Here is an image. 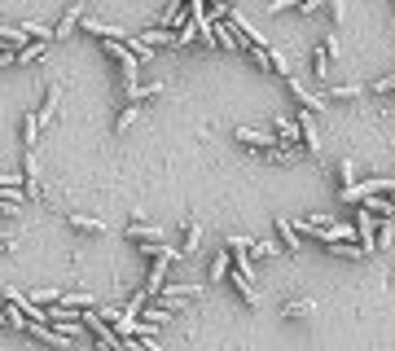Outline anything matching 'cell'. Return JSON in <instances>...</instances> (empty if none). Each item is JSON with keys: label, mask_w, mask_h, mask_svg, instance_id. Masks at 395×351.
<instances>
[{"label": "cell", "mask_w": 395, "mask_h": 351, "mask_svg": "<svg viewBox=\"0 0 395 351\" xmlns=\"http://www.w3.org/2000/svg\"><path fill=\"white\" fill-rule=\"evenodd\" d=\"M374 233H378V224H374V211H356V241H361V250L369 255V250H378V241H374Z\"/></svg>", "instance_id": "cell-1"}, {"label": "cell", "mask_w": 395, "mask_h": 351, "mask_svg": "<svg viewBox=\"0 0 395 351\" xmlns=\"http://www.w3.org/2000/svg\"><path fill=\"white\" fill-rule=\"evenodd\" d=\"M27 334L35 338V343H44V347H62V351H66L70 343H75V338H70V334H62V330H53V325H35V321L27 325Z\"/></svg>", "instance_id": "cell-2"}, {"label": "cell", "mask_w": 395, "mask_h": 351, "mask_svg": "<svg viewBox=\"0 0 395 351\" xmlns=\"http://www.w3.org/2000/svg\"><path fill=\"white\" fill-rule=\"evenodd\" d=\"M233 137L242 141L246 150H255V154H263V150H272V145H281L277 137H272V132H259V128H237Z\"/></svg>", "instance_id": "cell-3"}, {"label": "cell", "mask_w": 395, "mask_h": 351, "mask_svg": "<svg viewBox=\"0 0 395 351\" xmlns=\"http://www.w3.org/2000/svg\"><path fill=\"white\" fill-rule=\"evenodd\" d=\"M285 88H290V97H294V101H298V106H303V110H316V114H321V110H325V97H316V92H307V88H303V83H298L294 75H290V79H285Z\"/></svg>", "instance_id": "cell-4"}, {"label": "cell", "mask_w": 395, "mask_h": 351, "mask_svg": "<svg viewBox=\"0 0 395 351\" xmlns=\"http://www.w3.org/2000/svg\"><path fill=\"white\" fill-rule=\"evenodd\" d=\"M79 18H83V0H70V9L62 14V22L53 27V40H70V31L79 27Z\"/></svg>", "instance_id": "cell-5"}, {"label": "cell", "mask_w": 395, "mask_h": 351, "mask_svg": "<svg viewBox=\"0 0 395 351\" xmlns=\"http://www.w3.org/2000/svg\"><path fill=\"white\" fill-rule=\"evenodd\" d=\"M298 145H303L307 154H321V137H316V123H312V110H303V119H298Z\"/></svg>", "instance_id": "cell-6"}, {"label": "cell", "mask_w": 395, "mask_h": 351, "mask_svg": "<svg viewBox=\"0 0 395 351\" xmlns=\"http://www.w3.org/2000/svg\"><path fill=\"white\" fill-rule=\"evenodd\" d=\"M229 281H233V290H237V294L246 299L250 308L259 303V290H255V272H237V268H233V272H229Z\"/></svg>", "instance_id": "cell-7"}, {"label": "cell", "mask_w": 395, "mask_h": 351, "mask_svg": "<svg viewBox=\"0 0 395 351\" xmlns=\"http://www.w3.org/2000/svg\"><path fill=\"white\" fill-rule=\"evenodd\" d=\"M57 106H62V88H57V83H49V88H44V97H40V123H53L57 119Z\"/></svg>", "instance_id": "cell-8"}, {"label": "cell", "mask_w": 395, "mask_h": 351, "mask_svg": "<svg viewBox=\"0 0 395 351\" xmlns=\"http://www.w3.org/2000/svg\"><path fill=\"white\" fill-rule=\"evenodd\" d=\"M167 263H172V259H154V268H150V281L141 285V290H145V299L163 294V285H167Z\"/></svg>", "instance_id": "cell-9"}, {"label": "cell", "mask_w": 395, "mask_h": 351, "mask_svg": "<svg viewBox=\"0 0 395 351\" xmlns=\"http://www.w3.org/2000/svg\"><path fill=\"white\" fill-rule=\"evenodd\" d=\"M198 241H202V224H198V220H185V228H181V255H185V259L198 250Z\"/></svg>", "instance_id": "cell-10"}, {"label": "cell", "mask_w": 395, "mask_h": 351, "mask_svg": "<svg viewBox=\"0 0 395 351\" xmlns=\"http://www.w3.org/2000/svg\"><path fill=\"white\" fill-rule=\"evenodd\" d=\"M277 237H281V250H290V255L303 246V241H298V228L285 220V215H277Z\"/></svg>", "instance_id": "cell-11"}, {"label": "cell", "mask_w": 395, "mask_h": 351, "mask_svg": "<svg viewBox=\"0 0 395 351\" xmlns=\"http://www.w3.org/2000/svg\"><path fill=\"white\" fill-rule=\"evenodd\" d=\"M128 237H132V241H163V228H159V224L132 220V224H128Z\"/></svg>", "instance_id": "cell-12"}, {"label": "cell", "mask_w": 395, "mask_h": 351, "mask_svg": "<svg viewBox=\"0 0 395 351\" xmlns=\"http://www.w3.org/2000/svg\"><path fill=\"white\" fill-rule=\"evenodd\" d=\"M141 44H150V48H167V44H176V31H172V27H154V31H141Z\"/></svg>", "instance_id": "cell-13"}, {"label": "cell", "mask_w": 395, "mask_h": 351, "mask_svg": "<svg viewBox=\"0 0 395 351\" xmlns=\"http://www.w3.org/2000/svg\"><path fill=\"white\" fill-rule=\"evenodd\" d=\"M316 312V299H290V303L281 308V317H290V321H303V317H312Z\"/></svg>", "instance_id": "cell-14"}, {"label": "cell", "mask_w": 395, "mask_h": 351, "mask_svg": "<svg viewBox=\"0 0 395 351\" xmlns=\"http://www.w3.org/2000/svg\"><path fill=\"white\" fill-rule=\"evenodd\" d=\"M163 294H172V299H198L202 285H198V281H167Z\"/></svg>", "instance_id": "cell-15"}, {"label": "cell", "mask_w": 395, "mask_h": 351, "mask_svg": "<svg viewBox=\"0 0 395 351\" xmlns=\"http://www.w3.org/2000/svg\"><path fill=\"white\" fill-rule=\"evenodd\" d=\"M185 18H189V5H185V0H172V5L163 9V27H181Z\"/></svg>", "instance_id": "cell-16"}, {"label": "cell", "mask_w": 395, "mask_h": 351, "mask_svg": "<svg viewBox=\"0 0 395 351\" xmlns=\"http://www.w3.org/2000/svg\"><path fill=\"white\" fill-rule=\"evenodd\" d=\"M211 35H215V48H229V53H233V48H242L229 22H215V31H211Z\"/></svg>", "instance_id": "cell-17"}, {"label": "cell", "mask_w": 395, "mask_h": 351, "mask_svg": "<svg viewBox=\"0 0 395 351\" xmlns=\"http://www.w3.org/2000/svg\"><path fill=\"white\" fill-rule=\"evenodd\" d=\"M330 246V255H338V259H361L365 250H361V241H325Z\"/></svg>", "instance_id": "cell-18"}, {"label": "cell", "mask_w": 395, "mask_h": 351, "mask_svg": "<svg viewBox=\"0 0 395 351\" xmlns=\"http://www.w3.org/2000/svg\"><path fill=\"white\" fill-rule=\"evenodd\" d=\"M35 132H40V114L27 110L22 114V145H27V150H35Z\"/></svg>", "instance_id": "cell-19"}, {"label": "cell", "mask_w": 395, "mask_h": 351, "mask_svg": "<svg viewBox=\"0 0 395 351\" xmlns=\"http://www.w3.org/2000/svg\"><path fill=\"white\" fill-rule=\"evenodd\" d=\"M272 137H277L281 145H285V141H298V123H290V119L277 114V119H272Z\"/></svg>", "instance_id": "cell-20"}, {"label": "cell", "mask_w": 395, "mask_h": 351, "mask_svg": "<svg viewBox=\"0 0 395 351\" xmlns=\"http://www.w3.org/2000/svg\"><path fill=\"white\" fill-rule=\"evenodd\" d=\"M268 70H272V75H281V79H290V57H285L281 48H268Z\"/></svg>", "instance_id": "cell-21"}, {"label": "cell", "mask_w": 395, "mask_h": 351, "mask_svg": "<svg viewBox=\"0 0 395 351\" xmlns=\"http://www.w3.org/2000/svg\"><path fill=\"white\" fill-rule=\"evenodd\" d=\"M123 92H128V101H150V97L163 92V83H132V88H123Z\"/></svg>", "instance_id": "cell-22"}, {"label": "cell", "mask_w": 395, "mask_h": 351, "mask_svg": "<svg viewBox=\"0 0 395 351\" xmlns=\"http://www.w3.org/2000/svg\"><path fill=\"white\" fill-rule=\"evenodd\" d=\"M136 114H141V101H128L123 110H119V119H114V132H128L132 123H136Z\"/></svg>", "instance_id": "cell-23"}, {"label": "cell", "mask_w": 395, "mask_h": 351, "mask_svg": "<svg viewBox=\"0 0 395 351\" xmlns=\"http://www.w3.org/2000/svg\"><path fill=\"white\" fill-rule=\"evenodd\" d=\"M229 272H233V255L224 250V255H215V263H211V281H229Z\"/></svg>", "instance_id": "cell-24"}, {"label": "cell", "mask_w": 395, "mask_h": 351, "mask_svg": "<svg viewBox=\"0 0 395 351\" xmlns=\"http://www.w3.org/2000/svg\"><path fill=\"white\" fill-rule=\"evenodd\" d=\"M62 308L66 312H83V308H97V303H92V294H79L75 290V294H62Z\"/></svg>", "instance_id": "cell-25"}, {"label": "cell", "mask_w": 395, "mask_h": 351, "mask_svg": "<svg viewBox=\"0 0 395 351\" xmlns=\"http://www.w3.org/2000/svg\"><path fill=\"white\" fill-rule=\"evenodd\" d=\"M316 53H321V57H325V62L334 66V62H338V53H343V40H338V35H325V44H321Z\"/></svg>", "instance_id": "cell-26"}, {"label": "cell", "mask_w": 395, "mask_h": 351, "mask_svg": "<svg viewBox=\"0 0 395 351\" xmlns=\"http://www.w3.org/2000/svg\"><path fill=\"white\" fill-rule=\"evenodd\" d=\"M40 57H44V44H40V40H35V44H22L18 53H14V66H18V62H40Z\"/></svg>", "instance_id": "cell-27"}, {"label": "cell", "mask_w": 395, "mask_h": 351, "mask_svg": "<svg viewBox=\"0 0 395 351\" xmlns=\"http://www.w3.org/2000/svg\"><path fill=\"white\" fill-rule=\"evenodd\" d=\"M70 228H79V233H105V224L92 220V215H70Z\"/></svg>", "instance_id": "cell-28"}, {"label": "cell", "mask_w": 395, "mask_h": 351, "mask_svg": "<svg viewBox=\"0 0 395 351\" xmlns=\"http://www.w3.org/2000/svg\"><path fill=\"white\" fill-rule=\"evenodd\" d=\"M0 312H5V325H9V330H22V334H27V325H31V321L22 317V312H18L14 303H5V308H0Z\"/></svg>", "instance_id": "cell-29"}, {"label": "cell", "mask_w": 395, "mask_h": 351, "mask_svg": "<svg viewBox=\"0 0 395 351\" xmlns=\"http://www.w3.org/2000/svg\"><path fill=\"white\" fill-rule=\"evenodd\" d=\"M259 159H268V163H290V159H294V150H290V145H272V150H263V154H259Z\"/></svg>", "instance_id": "cell-30"}, {"label": "cell", "mask_w": 395, "mask_h": 351, "mask_svg": "<svg viewBox=\"0 0 395 351\" xmlns=\"http://www.w3.org/2000/svg\"><path fill=\"white\" fill-rule=\"evenodd\" d=\"M22 31H27L31 40H40V44H49V40H53V27H40V22H22Z\"/></svg>", "instance_id": "cell-31"}, {"label": "cell", "mask_w": 395, "mask_h": 351, "mask_svg": "<svg viewBox=\"0 0 395 351\" xmlns=\"http://www.w3.org/2000/svg\"><path fill=\"white\" fill-rule=\"evenodd\" d=\"M374 241H378V246H391V241H395V220H382L378 233H374Z\"/></svg>", "instance_id": "cell-32"}, {"label": "cell", "mask_w": 395, "mask_h": 351, "mask_svg": "<svg viewBox=\"0 0 395 351\" xmlns=\"http://www.w3.org/2000/svg\"><path fill=\"white\" fill-rule=\"evenodd\" d=\"M330 97H334V101H356L361 88H356V83H338V88H330Z\"/></svg>", "instance_id": "cell-33"}, {"label": "cell", "mask_w": 395, "mask_h": 351, "mask_svg": "<svg viewBox=\"0 0 395 351\" xmlns=\"http://www.w3.org/2000/svg\"><path fill=\"white\" fill-rule=\"evenodd\" d=\"M31 303H40V308L62 303V290H35V294H31Z\"/></svg>", "instance_id": "cell-34"}, {"label": "cell", "mask_w": 395, "mask_h": 351, "mask_svg": "<svg viewBox=\"0 0 395 351\" xmlns=\"http://www.w3.org/2000/svg\"><path fill=\"white\" fill-rule=\"evenodd\" d=\"M321 9H325V14H330V22H334V27H338V22L347 18V9H343V0H325V5H321Z\"/></svg>", "instance_id": "cell-35"}, {"label": "cell", "mask_w": 395, "mask_h": 351, "mask_svg": "<svg viewBox=\"0 0 395 351\" xmlns=\"http://www.w3.org/2000/svg\"><path fill=\"white\" fill-rule=\"evenodd\" d=\"M277 241H250V255H255V259H263V255H277Z\"/></svg>", "instance_id": "cell-36"}, {"label": "cell", "mask_w": 395, "mask_h": 351, "mask_svg": "<svg viewBox=\"0 0 395 351\" xmlns=\"http://www.w3.org/2000/svg\"><path fill=\"white\" fill-rule=\"evenodd\" d=\"M338 180H343V189H347V185H356V167H352V159H343V163H338Z\"/></svg>", "instance_id": "cell-37"}, {"label": "cell", "mask_w": 395, "mask_h": 351, "mask_svg": "<svg viewBox=\"0 0 395 351\" xmlns=\"http://www.w3.org/2000/svg\"><path fill=\"white\" fill-rule=\"evenodd\" d=\"M294 5H303V0H268V14H285V9H294Z\"/></svg>", "instance_id": "cell-38"}, {"label": "cell", "mask_w": 395, "mask_h": 351, "mask_svg": "<svg viewBox=\"0 0 395 351\" xmlns=\"http://www.w3.org/2000/svg\"><path fill=\"white\" fill-rule=\"evenodd\" d=\"M167 317H172V312H167V308H150V312H145V321H150V325H163Z\"/></svg>", "instance_id": "cell-39"}, {"label": "cell", "mask_w": 395, "mask_h": 351, "mask_svg": "<svg viewBox=\"0 0 395 351\" xmlns=\"http://www.w3.org/2000/svg\"><path fill=\"white\" fill-rule=\"evenodd\" d=\"M374 92H382V97H387V92H395V75H387V79H378V83H374Z\"/></svg>", "instance_id": "cell-40"}, {"label": "cell", "mask_w": 395, "mask_h": 351, "mask_svg": "<svg viewBox=\"0 0 395 351\" xmlns=\"http://www.w3.org/2000/svg\"><path fill=\"white\" fill-rule=\"evenodd\" d=\"M5 66H14V48H9V53H0V70Z\"/></svg>", "instance_id": "cell-41"}, {"label": "cell", "mask_w": 395, "mask_h": 351, "mask_svg": "<svg viewBox=\"0 0 395 351\" xmlns=\"http://www.w3.org/2000/svg\"><path fill=\"white\" fill-rule=\"evenodd\" d=\"M215 5H229V9H233V0H215Z\"/></svg>", "instance_id": "cell-42"}, {"label": "cell", "mask_w": 395, "mask_h": 351, "mask_svg": "<svg viewBox=\"0 0 395 351\" xmlns=\"http://www.w3.org/2000/svg\"><path fill=\"white\" fill-rule=\"evenodd\" d=\"M0 325H5V312H0Z\"/></svg>", "instance_id": "cell-43"}]
</instances>
